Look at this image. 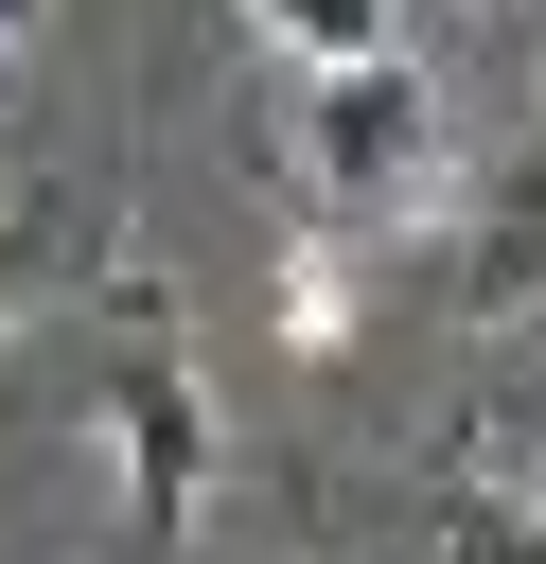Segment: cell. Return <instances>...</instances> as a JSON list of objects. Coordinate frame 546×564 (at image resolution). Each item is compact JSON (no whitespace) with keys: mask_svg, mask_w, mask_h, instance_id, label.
<instances>
[{"mask_svg":"<svg viewBox=\"0 0 546 564\" xmlns=\"http://www.w3.org/2000/svg\"><path fill=\"white\" fill-rule=\"evenodd\" d=\"M18 282H35V212L0 194V317H18Z\"/></svg>","mask_w":546,"mask_h":564,"instance_id":"cell-5","label":"cell"},{"mask_svg":"<svg viewBox=\"0 0 546 564\" xmlns=\"http://www.w3.org/2000/svg\"><path fill=\"white\" fill-rule=\"evenodd\" d=\"M247 35L282 70H335V53H405V0H247Z\"/></svg>","mask_w":546,"mask_h":564,"instance_id":"cell-4","label":"cell"},{"mask_svg":"<svg viewBox=\"0 0 546 564\" xmlns=\"http://www.w3.org/2000/svg\"><path fill=\"white\" fill-rule=\"evenodd\" d=\"M282 159L335 229H440L458 212V123H440V70L423 53H335L282 88Z\"/></svg>","mask_w":546,"mask_h":564,"instance_id":"cell-1","label":"cell"},{"mask_svg":"<svg viewBox=\"0 0 546 564\" xmlns=\"http://www.w3.org/2000/svg\"><path fill=\"white\" fill-rule=\"evenodd\" d=\"M123 317H141V335H123V370L88 388V458L123 476L141 546H194V529H211V458H229V441H211V388H194V352L159 335V300H123Z\"/></svg>","mask_w":546,"mask_h":564,"instance_id":"cell-2","label":"cell"},{"mask_svg":"<svg viewBox=\"0 0 546 564\" xmlns=\"http://www.w3.org/2000/svg\"><path fill=\"white\" fill-rule=\"evenodd\" d=\"M18 35H35V0H0V53H18Z\"/></svg>","mask_w":546,"mask_h":564,"instance_id":"cell-6","label":"cell"},{"mask_svg":"<svg viewBox=\"0 0 546 564\" xmlns=\"http://www.w3.org/2000/svg\"><path fill=\"white\" fill-rule=\"evenodd\" d=\"M264 317H282V352H299V370H335V352H352V317H370V264H352V229H335V212H317V229L264 264Z\"/></svg>","mask_w":546,"mask_h":564,"instance_id":"cell-3","label":"cell"}]
</instances>
